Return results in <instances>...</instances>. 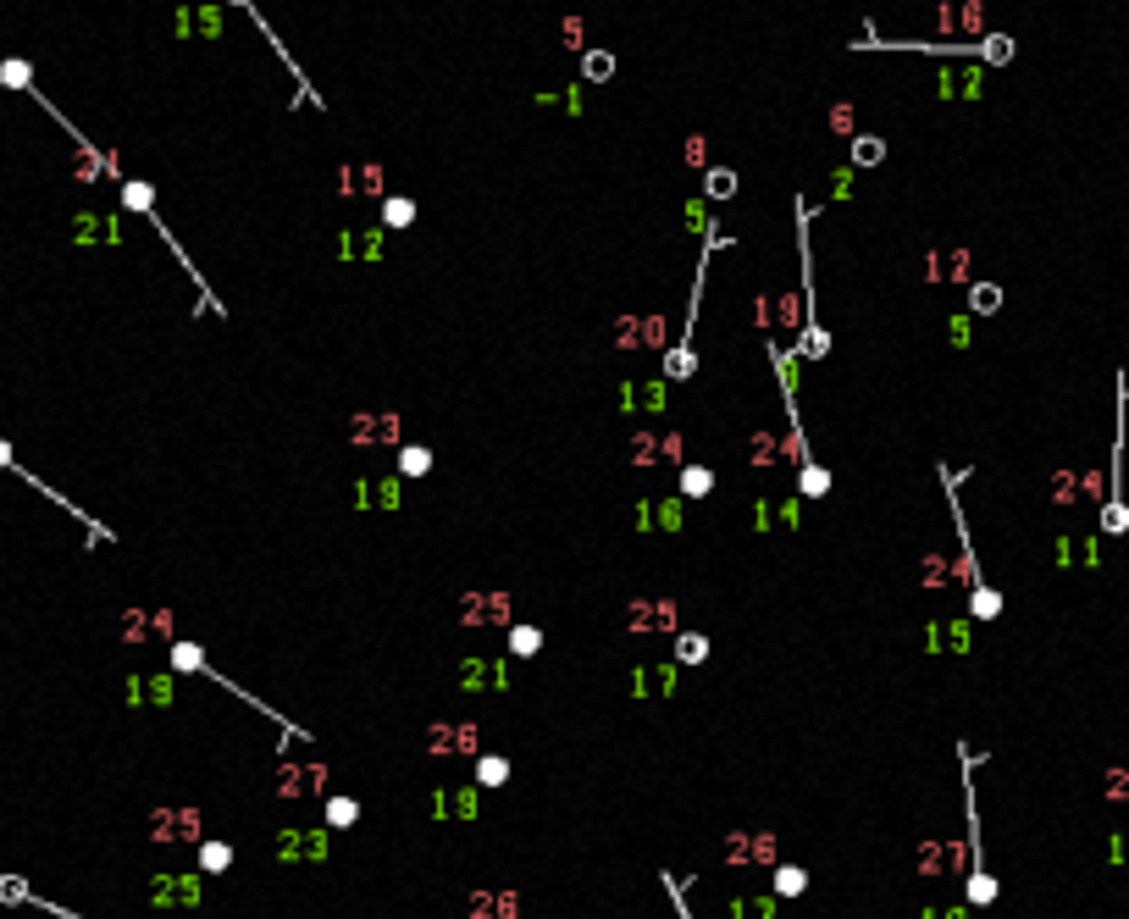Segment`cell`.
<instances>
[{
    "mask_svg": "<svg viewBox=\"0 0 1129 919\" xmlns=\"http://www.w3.org/2000/svg\"><path fill=\"white\" fill-rule=\"evenodd\" d=\"M427 465H432V454H427V449H404V454H399V471H404V476H421Z\"/></svg>",
    "mask_w": 1129,
    "mask_h": 919,
    "instance_id": "obj_15",
    "label": "cell"
},
{
    "mask_svg": "<svg viewBox=\"0 0 1129 919\" xmlns=\"http://www.w3.org/2000/svg\"><path fill=\"white\" fill-rule=\"evenodd\" d=\"M504 775H510V759H482V764H476V781H482V787H499Z\"/></svg>",
    "mask_w": 1129,
    "mask_h": 919,
    "instance_id": "obj_13",
    "label": "cell"
},
{
    "mask_svg": "<svg viewBox=\"0 0 1129 919\" xmlns=\"http://www.w3.org/2000/svg\"><path fill=\"white\" fill-rule=\"evenodd\" d=\"M0 84H12V89H28V61H6V66H0Z\"/></svg>",
    "mask_w": 1129,
    "mask_h": 919,
    "instance_id": "obj_16",
    "label": "cell"
},
{
    "mask_svg": "<svg viewBox=\"0 0 1129 919\" xmlns=\"http://www.w3.org/2000/svg\"><path fill=\"white\" fill-rule=\"evenodd\" d=\"M122 199H127L133 210H150V199H156V194H150V183H127V189H122Z\"/></svg>",
    "mask_w": 1129,
    "mask_h": 919,
    "instance_id": "obj_17",
    "label": "cell"
},
{
    "mask_svg": "<svg viewBox=\"0 0 1129 919\" xmlns=\"http://www.w3.org/2000/svg\"><path fill=\"white\" fill-rule=\"evenodd\" d=\"M537 648H543V631H537V626H515V631H510V654L532 659Z\"/></svg>",
    "mask_w": 1129,
    "mask_h": 919,
    "instance_id": "obj_3",
    "label": "cell"
},
{
    "mask_svg": "<svg viewBox=\"0 0 1129 919\" xmlns=\"http://www.w3.org/2000/svg\"><path fill=\"white\" fill-rule=\"evenodd\" d=\"M199 864H205V870H228V864H233V847H228V842H205V847H199Z\"/></svg>",
    "mask_w": 1129,
    "mask_h": 919,
    "instance_id": "obj_10",
    "label": "cell"
},
{
    "mask_svg": "<svg viewBox=\"0 0 1129 919\" xmlns=\"http://www.w3.org/2000/svg\"><path fill=\"white\" fill-rule=\"evenodd\" d=\"M703 189H709V199H731V194H737V172H726V167H715L709 178H703Z\"/></svg>",
    "mask_w": 1129,
    "mask_h": 919,
    "instance_id": "obj_9",
    "label": "cell"
},
{
    "mask_svg": "<svg viewBox=\"0 0 1129 919\" xmlns=\"http://www.w3.org/2000/svg\"><path fill=\"white\" fill-rule=\"evenodd\" d=\"M233 6H244V0H233Z\"/></svg>",
    "mask_w": 1129,
    "mask_h": 919,
    "instance_id": "obj_18",
    "label": "cell"
},
{
    "mask_svg": "<svg viewBox=\"0 0 1129 919\" xmlns=\"http://www.w3.org/2000/svg\"><path fill=\"white\" fill-rule=\"evenodd\" d=\"M327 820H332V825H355V820H361V803H355V798H332V803H327Z\"/></svg>",
    "mask_w": 1129,
    "mask_h": 919,
    "instance_id": "obj_12",
    "label": "cell"
},
{
    "mask_svg": "<svg viewBox=\"0 0 1129 919\" xmlns=\"http://www.w3.org/2000/svg\"><path fill=\"white\" fill-rule=\"evenodd\" d=\"M941 482H947V505H952V521H958V548H963V577H969V615L974 620H997L1002 615V598L997 587H985L980 565H974V543H969V521H963V505H958V471L941 465Z\"/></svg>",
    "mask_w": 1129,
    "mask_h": 919,
    "instance_id": "obj_1",
    "label": "cell"
},
{
    "mask_svg": "<svg viewBox=\"0 0 1129 919\" xmlns=\"http://www.w3.org/2000/svg\"><path fill=\"white\" fill-rule=\"evenodd\" d=\"M676 659L703 665V659H709V638H692V631H687V638H676Z\"/></svg>",
    "mask_w": 1129,
    "mask_h": 919,
    "instance_id": "obj_7",
    "label": "cell"
},
{
    "mask_svg": "<svg viewBox=\"0 0 1129 919\" xmlns=\"http://www.w3.org/2000/svg\"><path fill=\"white\" fill-rule=\"evenodd\" d=\"M775 892H781V897H798V892H809V875H803L798 864H787V870H775Z\"/></svg>",
    "mask_w": 1129,
    "mask_h": 919,
    "instance_id": "obj_8",
    "label": "cell"
},
{
    "mask_svg": "<svg viewBox=\"0 0 1129 919\" xmlns=\"http://www.w3.org/2000/svg\"><path fill=\"white\" fill-rule=\"evenodd\" d=\"M709 487H715V471H703V465L681 471V493H697V499H703V493H709Z\"/></svg>",
    "mask_w": 1129,
    "mask_h": 919,
    "instance_id": "obj_11",
    "label": "cell"
},
{
    "mask_svg": "<svg viewBox=\"0 0 1129 919\" xmlns=\"http://www.w3.org/2000/svg\"><path fill=\"white\" fill-rule=\"evenodd\" d=\"M582 78L609 84V78H615V56H609V50H587V56H582Z\"/></svg>",
    "mask_w": 1129,
    "mask_h": 919,
    "instance_id": "obj_2",
    "label": "cell"
},
{
    "mask_svg": "<svg viewBox=\"0 0 1129 919\" xmlns=\"http://www.w3.org/2000/svg\"><path fill=\"white\" fill-rule=\"evenodd\" d=\"M194 897H199L194 881H161L156 886V903H194Z\"/></svg>",
    "mask_w": 1129,
    "mask_h": 919,
    "instance_id": "obj_6",
    "label": "cell"
},
{
    "mask_svg": "<svg viewBox=\"0 0 1129 919\" xmlns=\"http://www.w3.org/2000/svg\"><path fill=\"white\" fill-rule=\"evenodd\" d=\"M969 305H974L980 316H992V311L1002 305V289H997V282H974V289H969Z\"/></svg>",
    "mask_w": 1129,
    "mask_h": 919,
    "instance_id": "obj_4",
    "label": "cell"
},
{
    "mask_svg": "<svg viewBox=\"0 0 1129 919\" xmlns=\"http://www.w3.org/2000/svg\"><path fill=\"white\" fill-rule=\"evenodd\" d=\"M382 222H388V228H410V222H415V205H410L404 194H393V199L382 205Z\"/></svg>",
    "mask_w": 1129,
    "mask_h": 919,
    "instance_id": "obj_5",
    "label": "cell"
},
{
    "mask_svg": "<svg viewBox=\"0 0 1129 919\" xmlns=\"http://www.w3.org/2000/svg\"><path fill=\"white\" fill-rule=\"evenodd\" d=\"M853 161H859V167H875V161H886V145H880V138H859Z\"/></svg>",
    "mask_w": 1129,
    "mask_h": 919,
    "instance_id": "obj_14",
    "label": "cell"
}]
</instances>
